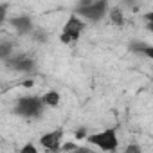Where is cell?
I'll return each mask as SVG.
<instances>
[{
  "instance_id": "cell-4",
  "label": "cell",
  "mask_w": 153,
  "mask_h": 153,
  "mask_svg": "<svg viewBox=\"0 0 153 153\" xmlns=\"http://www.w3.org/2000/svg\"><path fill=\"white\" fill-rule=\"evenodd\" d=\"M83 29H85V24L81 22V18L78 16V15H70V18L67 20V24H65V27H63V34H67L72 42H78L79 40V36H81V33H83Z\"/></svg>"
},
{
  "instance_id": "cell-5",
  "label": "cell",
  "mask_w": 153,
  "mask_h": 153,
  "mask_svg": "<svg viewBox=\"0 0 153 153\" xmlns=\"http://www.w3.org/2000/svg\"><path fill=\"white\" fill-rule=\"evenodd\" d=\"M61 139H63V130L58 128V130H52V131L43 133L42 139H40V144H42L47 151H59Z\"/></svg>"
},
{
  "instance_id": "cell-17",
  "label": "cell",
  "mask_w": 153,
  "mask_h": 153,
  "mask_svg": "<svg viewBox=\"0 0 153 153\" xmlns=\"http://www.w3.org/2000/svg\"><path fill=\"white\" fill-rule=\"evenodd\" d=\"M94 0H79V6L78 7H83V6H88V4H92Z\"/></svg>"
},
{
  "instance_id": "cell-11",
  "label": "cell",
  "mask_w": 153,
  "mask_h": 153,
  "mask_svg": "<svg viewBox=\"0 0 153 153\" xmlns=\"http://www.w3.org/2000/svg\"><path fill=\"white\" fill-rule=\"evenodd\" d=\"M11 52H13V45H11L9 42L0 43V58H9Z\"/></svg>"
},
{
  "instance_id": "cell-13",
  "label": "cell",
  "mask_w": 153,
  "mask_h": 153,
  "mask_svg": "<svg viewBox=\"0 0 153 153\" xmlns=\"http://www.w3.org/2000/svg\"><path fill=\"white\" fill-rule=\"evenodd\" d=\"M6 15H7V6L0 4V24H2V22L6 20Z\"/></svg>"
},
{
  "instance_id": "cell-8",
  "label": "cell",
  "mask_w": 153,
  "mask_h": 153,
  "mask_svg": "<svg viewBox=\"0 0 153 153\" xmlns=\"http://www.w3.org/2000/svg\"><path fill=\"white\" fill-rule=\"evenodd\" d=\"M42 99H43V105H45V106H58V105H59V94H58L56 90L47 92Z\"/></svg>"
},
{
  "instance_id": "cell-2",
  "label": "cell",
  "mask_w": 153,
  "mask_h": 153,
  "mask_svg": "<svg viewBox=\"0 0 153 153\" xmlns=\"http://www.w3.org/2000/svg\"><path fill=\"white\" fill-rule=\"evenodd\" d=\"M90 144H96L97 148H101L103 151H115L117 146H119V139H117V133L114 128H108L105 131H99V133H94V135H88L85 137Z\"/></svg>"
},
{
  "instance_id": "cell-16",
  "label": "cell",
  "mask_w": 153,
  "mask_h": 153,
  "mask_svg": "<svg viewBox=\"0 0 153 153\" xmlns=\"http://www.w3.org/2000/svg\"><path fill=\"white\" fill-rule=\"evenodd\" d=\"M139 151H140L139 146H130V148H126V153H139Z\"/></svg>"
},
{
  "instance_id": "cell-10",
  "label": "cell",
  "mask_w": 153,
  "mask_h": 153,
  "mask_svg": "<svg viewBox=\"0 0 153 153\" xmlns=\"http://www.w3.org/2000/svg\"><path fill=\"white\" fill-rule=\"evenodd\" d=\"M131 51H133V52H135V51L144 52L148 58L153 56V47H151V45H146V43H133V45H131Z\"/></svg>"
},
{
  "instance_id": "cell-14",
  "label": "cell",
  "mask_w": 153,
  "mask_h": 153,
  "mask_svg": "<svg viewBox=\"0 0 153 153\" xmlns=\"http://www.w3.org/2000/svg\"><path fill=\"white\" fill-rule=\"evenodd\" d=\"M87 137V130L85 128H81V130H78L74 133V139H78V140H81V139H85Z\"/></svg>"
},
{
  "instance_id": "cell-3",
  "label": "cell",
  "mask_w": 153,
  "mask_h": 153,
  "mask_svg": "<svg viewBox=\"0 0 153 153\" xmlns=\"http://www.w3.org/2000/svg\"><path fill=\"white\" fill-rule=\"evenodd\" d=\"M106 13H108V2L106 0H94L92 4L76 9V15L83 16V18H88L90 22H99Z\"/></svg>"
},
{
  "instance_id": "cell-1",
  "label": "cell",
  "mask_w": 153,
  "mask_h": 153,
  "mask_svg": "<svg viewBox=\"0 0 153 153\" xmlns=\"http://www.w3.org/2000/svg\"><path fill=\"white\" fill-rule=\"evenodd\" d=\"M43 99L38 97V96H24V97H18L16 105H15V114L16 115H22L25 119H34V117H40L43 114Z\"/></svg>"
},
{
  "instance_id": "cell-12",
  "label": "cell",
  "mask_w": 153,
  "mask_h": 153,
  "mask_svg": "<svg viewBox=\"0 0 153 153\" xmlns=\"http://www.w3.org/2000/svg\"><path fill=\"white\" fill-rule=\"evenodd\" d=\"M59 149L61 151H72V149H79V146L74 144V142H65V144H59Z\"/></svg>"
},
{
  "instance_id": "cell-6",
  "label": "cell",
  "mask_w": 153,
  "mask_h": 153,
  "mask_svg": "<svg viewBox=\"0 0 153 153\" xmlns=\"http://www.w3.org/2000/svg\"><path fill=\"white\" fill-rule=\"evenodd\" d=\"M6 59H7V67L13 70H18V72H33L34 70V61L29 56L20 54V56H9Z\"/></svg>"
},
{
  "instance_id": "cell-9",
  "label": "cell",
  "mask_w": 153,
  "mask_h": 153,
  "mask_svg": "<svg viewBox=\"0 0 153 153\" xmlns=\"http://www.w3.org/2000/svg\"><path fill=\"white\" fill-rule=\"evenodd\" d=\"M110 22L112 24H115V25H123L124 24V15H123V11L121 9H112L110 11Z\"/></svg>"
},
{
  "instance_id": "cell-15",
  "label": "cell",
  "mask_w": 153,
  "mask_h": 153,
  "mask_svg": "<svg viewBox=\"0 0 153 153\" xmlns=\"http://www.w3.org/2000/svg\"><path fill=\"white\" fill-rule=\"evenodd\" d=\"M25 151H31V153H36L38 149H36V148H34L33 144H25V146L22 148V153H25Z\"/></svg>"
},
{
  "instance_id": "cell-18",
  "label": "cell",
  "mask_w": 153,
  "mask_h": 153,
  "mask_svg": "<svg viewBox=\"0 0 153 153\" xmlns=\"http://www.w3.org/2000/svg\"><path fill=\"white\" fill-rule=\"evenodd\" d=\"M33 85H34V83H33V79H25V81H24V87H27V88H31Z\"/></svg>"
},
{
  "instance_id": "cell-7",
  "label": "cell",
  "mask_w": 153,
  "mask_h": 153,
  "mask_svg": "<svg viewBox=\"0 0 153 153\" xmlns=\"http://www.w3.org/2000/svg\"><path fill=\"white\" fill-rule=\"evenodd\" d=\"M9 24H11L13 29H16L20 34H27V33L33 31V20H31V16H27V15L15 16V18L9 20Z\"/></svg>"
}]
</instances>
